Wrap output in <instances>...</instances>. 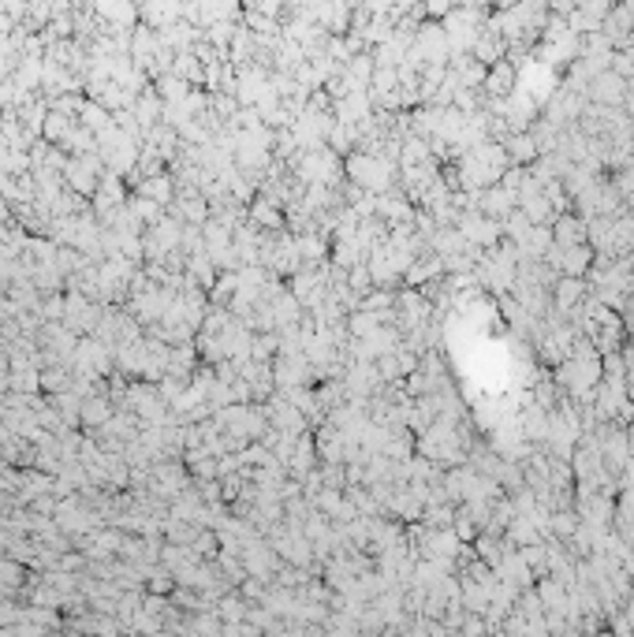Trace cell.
<instances>
[{
	"label": "cell",
	"instance_id": "obj_1",
	"mask_svg": "<svg viewBox=\"0 0 634 637\" xmlns=\"http://www.w3.org/2000/svg\"><path fill=\"white\" fill-rule=\"evenodd\" d=\"M507 168H512V165H507L504 145H500V142H481V145L466 150V153L456 160L459 190H466V194H481V190H489V187H497Z\"/></svg>",
	"mask_w": 634,
	"mask_h": 637
},
{
	"label": "cell",
	"instance_id": "obj_2",
	"mask_svg": "<svg viewBox=\"0 0 634 637\" xmlns=\"http://www.w3.org/2000/svg\"><path fill=\"white\" fill-rule=\"evenodd\" d=\"M343 179L362 190V194H388L395 190V183H400V165L388 157H377V153H351V157H343Z\"/></svg>",
	"mask_w": 634,
	"mask_h": 637
},
{
	"label": "cell",
	"instance_id": "obj_3",
	"mask_svg": "<svg viewBox=\"0 0 634 637\" xmlns=\"http://www.w3.org/2000/svg\"><path fill=\"white\" fill-rule=\"evenodd\" d=\"M456 231L463 235V239L474 246V250H497L504 243V231L497 221H489V216H481L478 209H470V213H459V221H456Z\"/></svg>",
	"mask_w": 634,
	"mask_h": 637
},
{
	"label": "cell",
	"instance_id": "obj_4",
	"mask_svg": "<svg viewBox=\"0 0 634 637\" xmlns=\"http://www.w3.org/2000/svg\"><path fill=\"white\" fill-rule=\"evenodd\" d=\"M597 451L608 473L620 478L627 459H630V444H627V429L623 425H597Z\"/></svg>",
	"mask_w": 634,
	"mask_h": 637
},
{
	"label": "cell",
	"instance_id": "obj_5",
	"mask_svg": "<svg viewBox=\"0 0 634 637\" xmlns=\"http://www.w3.org/2000/svg\"><path fill=\"white\" fill-rule=\"evenodd\" d=\"M549 268H556L560 276H571V280H586V272L593 265V250L590 243L586 246H552L549 258H545Z\"/></svg>",
	"mask_w": 634,
	"mask_h": 637
},
{
	"label": "cell",
	"instance_id": "obj_6",
	"mask_svg": "<svg viewBox=\"0 0 634 637\" xmlns=\"http://www.w3.org/2000/svg\"><path fill=\"white\" fill-rule=\"evenodd\" d=\"M623 97H627V79H620L615 71H605L597 75L586 89V101L590 105H601V108H623Z\"/></svg>",
	"mask_w": 634,
	"mask_h": 637
},
{
	"label": "cell",
	"instance_id": "obj_7",
	"mask_svg": "<svg viewBox=\"0 0 634 637\" xmlns=\"http://www.w3.org/2000/svg\"><path fill=\"white\" fill-rule=\"evenodd\" d=\"M377 216L385 221L388 228H403V224H414V216H419V209L411 206V198L395 187L388 194H380L377 198Z\"/></svg>",
	"mask_w": 634,
	"mask_h": 637
},
{
	"label": "cell",
	"instance_id": "obj_8",
	"mask_svg": "<svg viewBox=\"0 0 634 637\" xmlns=\"http://www.w3.org/2000/svg\"><path fill=\"white\" fill-rule=\"evenodd\" d=\"M321 459H317V444H314V432H306L295 440L292 447V462H287V478H292L295 485H302L310 473H317Z\"/></svg>",
	"mask_w": 634,
	"mask_h": 637
},
{
	"label": "cell",
	"instance_id": "obj_9",
	"mask_svg": "<svg viewBox=\"0 0 634 637\" xmlns=\"http://www.w3.org/2000/svg\"><path fill=\"white\" fill-rule=\"evenodd\" d=\"M586 299H590L586 280L560 276V280H556V287H552V314H556V317H567V314H575V309L583 306Z\"/></svg>",
	"mask_w": 634,
	"mask_h": 637
},
{
	"label": "cell",
	"instance_id": "obj_10",
	"mask_svg": "<svg viewBox=\"0 0 634 637\" xmlns=\"http://www.w3.org/2000/svg\"><path fill=\"white\" fill-rule=\"evenodd\" d=\"M519 89V67L515 64H507L500 60L497 67H489V75H485V86H481V94L485 97H497V101H507Z\"/></svg>",
	"mask_w": 634,
	"mask_h": 637
},
{
	"label": "cell",
	"instance_id": "obj_11",
	"mask_svg": "<svg viewBox=\"0 0 634 637\" xmlns=\"http://www.w3.org/2000/svg\"><path fill=\"white\" fill-rule=\"evenodd\" d=\"M515 209H519V198H515L512 190H504L500 183L478 194V213L489 216V221H497V224L504 221V216H512Z\"/></svg>",
	"mask_w": 634,
	"mask_h": 637
},
{
	"label": "cell",
	"instance_id": "obj_12",
	"mask_svg": "<svg viewBox=\"0 0 634 637\" xmlns=\"http://www.w3.org/2000/svg\"><path fill=\"white\" fill-rule=\"evenodd\" d=\"M552 246H556V239H552V228H530V231H527V235H522V239L515 243V250H519V265L545 261Z\"/></svg>",
	"mask_w": 634,
	"mask_h": 637
},
{
	"label": "cell",
	"instance_id": "obj_13",
	"mask_svg": "<svg viewBox=\"0 0 634 637\" xmlns=\"http://www.w3.org/2000/svg\"><path fill=\"white\" fill-rule=\"evenodd\" d=\"M470 57H474L481 67H497L500 60H507V42H504V34L497 27H489L481 30V38L474 42V49H470Z\"/></svg>",
	"mask_w": 634,
	"mask_h": 637
},
{
	"label": "cell",
	"instance_id": "obj_14",
	"mask_svg": "<svg viewBox=\"0 0 634 637\" xmlns=\"http://www.w3.org/2000/svg\"><path fill=\"white\" fill-rule=\"evenodd\" d=\"M441 280H444V261L437 258V253H422V258L414 261V265H411V272L403 276V287L422 291V287L441 284Z\"/></svg>",
	"mask_w": 634,
	"mask_h": 637
},
{
	"label": "cell",
	"instance_id": "obj_15",
	"mask_svg": "<svg viewBox=\"0 0 634 637\" xmlns=\"http://www.w3.org/2000/svg\"><path fill=\"white\" fill-rule=\"evenodd\" d=\"M519 429H522V436H527L534 447H541V444H545V432H549V410H541L534 399H527L522 410H519Z\"/></svg>",
	"mask_w": 634,
	"mask_h": 637
},
{
	"label": "cell",
	"instance_id": "obj_16",
	"mask_svg": "<svg viewBox=\"0 0 634 637\" xmlns=\"http://www.w3.org/2000/svg\"><path fill=\"white\" fill-rule=\"evenodd\" d=\"M500 145H504L507 165H512V168H530L534 160L541 157V150H537V142H534L530 131H527V135H507Z\"/></svg>",
	"mask_w": 634,
	"mask_h": 637
},
{
	"label": "cell",
	"instance_id": "obj_17",
	"mask_svg": "<svg viewBox=\"0 0 634 637\" xmlns=\"http://www.w3.org/2000/svg\"><path fill=\"white\" fill-rule=\"evenodd\" d=\"M552 239H556V246H586V221L583 216H575V213L556 216Z\"/></svg>",
	"mask_w": 634,
	"mask_h": 637
},
{
	"label": "cell",
	"instance_id": "obj_18",
	"mask_svg": "<svg viewBox=\"0 0 634 637\" xmlns=\"http://www.w3.org/2000/svg\"><path fill=\"white\" fill-rule=\"evenodd\" d=\"M135 183H138V198H146L153 206H168L176 198V183L168 179V172L150 175V179H135Z\"/></svg>",
	"mask_w": 634,
	"mask_h": 637
},
{
	"label": "cell",
	"instance_id": "obj_19",
	"mask_svg": "<svg viewBox=\"0 0 634 637\" xmlns=\"http://www.w3.org/2000/svg\"><path fill=\"white\" fill-rule=\"evenodd\" d=\"M519 209H522V216L530 221V228H552V224H556V216H560V213L549 206V198H545V194H537V198H530V202H522Z\"/></svg>",
	"mask_w": 634,
	"mask_h": 637
},
{
	"label": "cell",
	"instance_id": "obj_20",
	"mask_svg": "<svg viewBox=\"0 0 634 637\" xmlns=\"http://www.w3.org/2000/svg\"><path fill=\"white\" fill-rule=\"evenodd\" d=\"M578 525H583V518L575 515V507H564V511H552V540L567 544V540L578 533Z\"/></svg>",
	"mask_w": 634,
	"mask_h": 637
},
{
	"label": "cell",
	"instance_id": "obj_21",
	"mask_svg": "<svg viewBox=\"0 0 634 637\" xmlns=\"http://www.w3.org/2000/svg\"><path fill=\"white\" fill-rule=\"evenodd\" d=\"M79 422H86L90 429L108 425V422H113V407H108V399H86V403H82V414H79Z\"/></svg>",
	"mask_w": 634,
	"mask_h": 637
},
{
	"label": "cell",
	"instance_id": "obj_22",
	"mask_svg": "<svg viewBox=\"0 0 634 637\" xmlns=\"http://www.w3.org/2000/svg\"><path fill=\"white\" fill-rule=\"evenodd\" d=\"M98 12L108 15V19H123V23H131V19H135V8H123V4H101Z\"/></svg>",
	"mask_w": 634,
	"mask_h": 637
},
{
	"label": "cell",
	"instance_id": "obj_23",
	"mask_svg": "<svg viewBox=\"0 0 634 637\" xmlns=\"http://www.w3.org/2000/svg\"><path fill=\"white\" fill-rule=\"evenodd\" d=\"M620 354H623V369H627V380H634V347L627 343V347H623Z\"/></svg>",
	"mask_w": 634,
	"mask_h": 637
},
{
	"label": "cell",
	"instance_id": "obj_24",
	"mask_svg": "<svg viewBox=\"0 0 634 637\" xmlns=\"http://www.w3.org/2000/svg\"><path fill=\"white\" fill-rule=\"evenodd\" d=\"M627 444H630V454H634V422L627 425Z\"/></svg>",
	"mask_w": 634,
	"mask_h": 637
}]
</instances>
